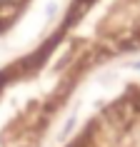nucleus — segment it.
Segmentation results:
<instances>
[{
	"instance_id": "obj_1",
	"label": "nucleus",
	"mask_w": 140,
	"mask_h": 147,
	"mask_svg": "<svg viewBox=\"0 0 140 147\" xmlns=\"http://www.w3.org/2000/svg\"><path fill=\"white\" fill-rule=\"evenodd\" d=\"M133 110H138V112H140V95L133 97Z\"/></svg>"
}]
</instances>
